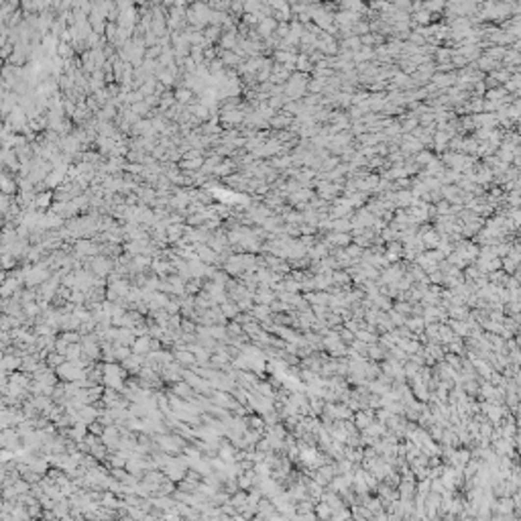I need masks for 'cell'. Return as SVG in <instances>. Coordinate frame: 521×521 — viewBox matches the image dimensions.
Masks as SVG:
<instances>
[{"instance_id": "6da1fadb", "label": "cell", "mask_w": 521, "mask_h": 521, "mask_svg": "<svg viewBox=\"0 0 521 521\" xmlns=\"http://www.w3.org/2000/svg\"><path fill=\"white\" fill-rule=\"evenodd\" d=\"M86 267L90 271H94L98 277H104V275H108V273H110V269L114 267V263H112V260H108V259H104V257H94V259H90L88 263H86Z\"/></svg>"}, {"instance_id": "7a4b0ae2", "label": "cell", "mask_w": 521, "mask_h": 521, "mask_svg": "<svg viewBox=\"0 0 521 521\" xmlns=\"http://www.w3.org/2000/svg\"><path fill=\"white\" fill-rule=\"evenodd\" d=\"M194 249L198 253V257L204 260L206 265H216L218 260V253L212 251V246H204V244H194Z\"/></svg>"}, {"instance_id": "3957f363", "label": "cell", "mask_w": 521, "mask_h": 521, "mask_svg": "<svg viewBox=\"0 0 521 521\" xmlns=\"http://www.w3.org/2000/svg\"><path fill=\"white\" fill-rule=\"evenodd\" d=\"M175 352V361L177 363H182L183 366H196L198 365V359H196V354L191 352V350H187L185 346L183 348H177V350H173Z\"/></svg>"}, {"instance_id": "277c9868", "label": "cell", "mask_w": 521, "mask_h": 521, "mask_svg": "<svg viewBox=\"0 0 521 521\" xmlns=\"http://www.w3.org/2000/svg\"><path fill=\"white\" fill-rule=\"evenodd\" d=\"M253 299H255V304H265V306H271L273 301H275V293H271L267 285H259V289L253 293Z\"/></svg>"}, {"instance_id": "5b68a950", "label": "cell", "mask_w": 521, "mask_h": 521, "mask_svg": "<svg viewBox=\"0 0 521 521\" xmlns=\"http://www.w3.org/2000/svg\"><path fill=\"white\" fill-rule=\"evenodd\" d=\"M151 269H153L155 275H159V277H167L175 271L171 260H153V263H151Z\"/></svg>"}, {"instance_id": "8992f818", "label": "cell", "mask_w": 521, "mask_h": 521, "mask_svg": "<svg viewBox=\"0 0 521 521\" xmlns=\"http://www.w3.org/2000/svg\"><path fill=\"white\" fill-rule=\"evenodd\" d=\"M151 340H153V336H151V334L139 336V338H136V342L132 344V352L134 354H149L151 352Z\"/></svg>"}, {"instance_id": "52a82bcc", "label": "cell", "mask_w": 521, "mask_h": 521, "mask_svg": "<svg viewBox=\"0 0 521 521\" xmlns=\"http://www.w3.org/2000/svg\"><path fill=\"white\" fill-rule=\"evenodd\" d=\"M23 366V356L21 354H4L2 359V368L4 371H19Z\"/></svg>"}, {"instance_id": "ba28073f", "label": "cell", "mask_w": 521, "mask_h": 521, "mask_svg": "<svg viewBox=\"0 0 521 521\" xmlns=\"http://www.w3.org/2000/svg\"><path fill=\"white\" fill-rule=\"evenodd\" d=\"M251 316L257 320V322H267L269 318V313H271V306H265V304H255L251 308Z\"/></svg>"}, {"instance_id": "9c48e42d", "label": "cell", "mask_w": 521, "mask_h": 521, "mask_svg": "<svg viewBox=\"0 0 521 521\" xmlns=\"http://www.w3.org/2000/svg\"><path fill=\"white\" fill-rule=\"evenodd\" d=\"M220 310H222V313L224 316L228 318V320H234L238 313H240V310H238V306H236V301H232V299H226L224 304H220Z\"/></svg>"}, {"instance_id": "30bf717a", "label": "cell", "mask_w": 521, "mask_h": 521, "mask_svg": "<svg viewBox=\"0 0 521 521\" xmlns=\"http://www.w3.org/2000/svg\"><path fill=\"white\" fill-rule=\"evenodd\" d=\"M81 356H84V346H81V342H76V344H70L65 352V359L67 361H79Z\"/></svg>"}, {"instance_id": "8fae6325", "label": "cell", "mask_w": 521, "mask_h": 521, "mask_svg": "<svg viewBox=\"0 0 521 521\" xmlns=\"http://www.w3.org/2000/svg\"><path fill=\"white\" fill-rule=\"evenodd\" d=\"M76 251H78V255H96L100 249H96V246L92 242H88V240H81V242H78Z\"/></svg>"}, {"instance_id": "7c38bea8", "label": "cell", "mask_w": 521, "mask_h": 521, "mask_svg": "<svg viewBox=\"0 0 521 521\" xmlns=\"http://www.w3.org/2000/svg\"><path fill=\"white\" fill-rule=\"evenodd\" d=\"M249 423H251V428H253V430H260V432H263V428H265V419L260 417L259 414L253 416V417H249Z\"/></svg>"}, {"instance_id": "4fadbf2b", "label": "cell", "mask_w": 521, "mask_h": 521, "mask_svg": "<svg viewBox=\"0 0 521 521\" xmlns=\"http://www.w3.org/2000/svg\"><path fill=\"white\" fill-rule=\"evenodd\" d=\"M67 348H70V342H67L63 336H57V340H55V352H61V354H65V352H67Z\"/></svg>"}, {"instance_id": "5bb4252c", "label": "cell", "mask_w": 521, "mask_h": 521, "mask_svg": "<svg viewBox=\"0 0 521 521\" xmlns=\"http://www.w3.org/2000/svg\"><path fill=\"white\" fill-rule=\"evenodd\" d=\"M182 328H183L185 332H196V328H198V326L194 324V320H183V322H182Z\"/></svg>"}, {"instance_id": "9a60e30c", "label": "cell", "mask_w": 521, "mask_h": 521, "mask_svg": "<svg viewBox=\"0 0 521 521\" xmlns=\"http://www.w3.org/2000/svg\"><path fill=\"white\" fill-rule=\"evenodd\" d=\"M180 234H182V226H171V228H169V238H171V240H175Z\"/></svg>"}]
</instances>
